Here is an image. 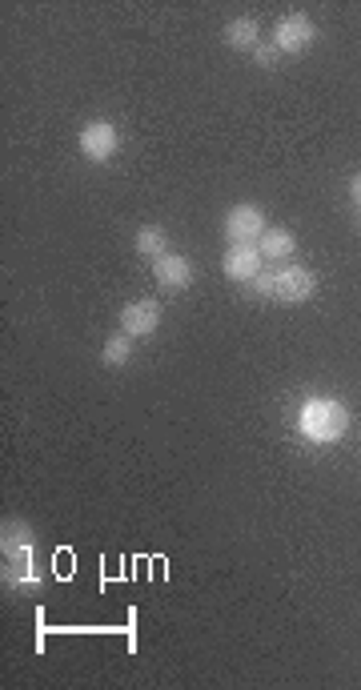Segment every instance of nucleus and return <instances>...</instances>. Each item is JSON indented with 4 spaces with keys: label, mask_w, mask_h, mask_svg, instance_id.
I'll return each instance as SVG.
<instances>
[{
    "label": "nucleus",
    "mask_w": 361,
    "mask_h": 690,
    "mask_svg": "<svg viewBox=\"0 0 361 690\" xmlns=\"http://www.w3.org/2000/svg\"><path fill=\"white\" fill-rule=\"evenodd\" d=\"M5 566H9L5 578L17 590H37L41 586V574H37V562H33V538H29L25 522L5 526Z\"/></svg>",
    "instance_id": "1"
},
{
    "label": "nucleus",
    "mask_w": 361,
    "mask_h": 690,
    "mask_svg": "<svg viewBox=\"0 0 361 690\" xmlns=\"http://www.w3.org/2000/svg\"><path fill=\"white\" fill-rule=\"evenodd\" d=\"M297 426H301V434H305L309 442H337V438L345 434V426H349V414H345L341 402L313 398V402H305Z\"/></svg>",
    "instance_id": "2"
},
{
    "label": "nucleus",
    "mask_w": 361,
    "mask_h": 690,
    "mask_svg": "<svg viewBox=\"0 0 361 690\" xmlns=\"http://www.w3.org/2000/svg\"><path fill=\"white\" fill-rule=\"evenodd\" d=\"M265 233V213L257 205H233L225 217V237L229 245H257Z\"/></svg>",
    "instance_id": "3"
},
{
    "label": "nucleus",
    "mask_w": 361,
    "mask_h": 690,
    "mask_svg": "<svg viewBox=\"0 0 361 690\" xmlns=\"http://www.w3.org/2000/svg\"><path fill=\"white\" fill-rule=\"evenodd\" d=\"M313 289H317V277H313L309 269H301V265H285V269L273 273V297L285 301V305L309 301Z\"/></svg>",
    "instance_id": "4"
},
{
    "label": "nucleus",
    "mask_w": 361,
    "mask_h": 690,
    "mask_svg": "<svg viewBox=\"0 0 361 690\" xmlns=\"http://www.w3.org/2000/svg\"><path fill=\"white\" fill-rule=\"evenodd\" d=\"M313 41V21L305 13H289L273 25V49L277 53H301Z\"/></svg>",
    "instance_id": "5"
},
{
    "label": "nucleus",
    "mask_w": 361,
    "mask_h": 690,
    "mask_svg": "<svg viewBox=\"0 0 361 690\" xmlns=\"http://www.w3.org/2000/svg\"><path fill=\"white\" fill-rule=\"evenodd\" d=\"M117 145H121V137H117V129H113L109 121H93V125L81 129V153H85L93 165L109 161V157L117 153Z\"/></svg>",
    "instance_id": "6"
},
{
    "label": "nucleus",
    "mask_w": 361,
    "mask_h": 690,
    "mask_svg": "<svg viewBox=\"0 0 361 690\" xmlns=\"http://www.w3.org/2000/svg\"><path fill=\"white\" fill-rule=\"evenodd\" d=\"M157 325H161V301H153V297L133 301V305L121 309V333H129L133 341L137 337H149Z\"/></svg>",
    "instance_id": "7"
},
{
    "label": "nucleus",
    "mask_w": 361,
    "mask_h": 690,
    "mask_svg": "<svg viewBox=\"0 0 361 690\" xmlns=\"http://www.w3.org/2000/svg\"><path fill=\"white\" fill-rule=\"evenodd\" d=\"M261 265H265V257L257 253V245H229L225 249V261H221V269H225L229 281H253L261 273Z\"/></svg>",
    "instance_id": "8"
},
{
    "label": "nucleus",
    "mask_w": 361,
    "mask_h": 690,
    "mask_svg": "<svg viewBox=\"0 0 361 690\" xmlns=\"http://www.w3.org/2000/svg\"><path fill=\"white\" fill-rule=\"evenodd\" d=\"M153 277L165 285V289H185L193 281V261L181 257V253H165L153 261Z\"/></svg>",
    "instance_id": "9"
},
{
    "label": "nucleus",
    "mask_w": 361,
    "mask_h": 690,
    "mask_svg": "<svg viewBox=\"0 0 361 690\" xmlns=\"http://www.w3.org/2000/svg\"><path fill=\"white\" fill-rule=\"evenodd\" d=\"M225 45H229V49H241V53H257V49H261V25L249 21V17L233 21V25L225 29Z\"/></svg>",
    "instance_id": "10"
},
{
    "label": "nucleus",
    "mask_w": 361,
    "mask_h": 690,
    "mask_svg": "<svg viewBox=\"0 0 361 690\" xmlns=\"http://www.w3.org/2000/svg\"><path fill=\"white\" fill-rule=\"evenodd\" d=\"M293 249H297V241H293L289 229H265L261 241H257V253H261L265 261H281V257H289Z\"/></svg>",
    "instance_id": "11"
},
{
    "label": "nucleus",
    "mask_w": 361,
    "mask_h": 690,
    "mask_svg": "<svg viewBox=\"0 0 361 690\" xmlns=\"http://www.w3.org/2000/svg\"><path fill=\"white\" fill-rule=\"evenodd\" d=\"M137 253L141 257H165L169 253V233L161 229V225H145V229H137Z\"/></svg>",
    "instance_id": "12"
},
{
    "label": "nucleus",
    "mask_w": 361,
    "mask_h": 690,
    "mask_svg": "<svg viewBox=\"0 0 361 690\" xmlns=\"http://www.w3.org/2000/svg\"><path fill=\"white\" fill-rule=\"evenodd\" d=\"M133 350H137L133 337H129V333H117V337H109V341H105L101 362H105V366H125V362L133 358Z\"/></svg>",
    "instance_id": "13"
},
{
    "label": "nucleus",
    "mask_w": 361,
    "mask_h": 690,
    "mask_svg": "<svg viewBox=\"0 0 361 690\" xmlns=\"http://www.w3.org/2000/svg\"><path fill=\"white\" fill-rule=\"evenodd\" d=\"M253 289L265 293V297H273V273H257V277H253Z\"/></svg>",
    "instance_id": "14"
},
{
    "label": "nucleus",
    "mask_w": 361,
    "mask_h": 690,
    "mask_svg": "<svg viewBox=\"0 0 361 690\" xmlns=\"http://www.w3.org/2000/svg\"><path fill=\"white\" fill-rule=\"evenodd\" d=\"M277 61V49H257V65H273Z\"/></svg>",
    "instance_id": "15"
},
{
    "label": "nucleus",
    "mask_w": 361,
    "mask_h": 690,
    "mask_svg": "<svg viewBox=\"0 0 361 690\" xmlns=\"http://www.w3.org/2000/svg\"><path fill=\"white\" fill-rule=\"evenodd\" d=\"M353 201H357V205H361V177H357V181H353Z\"/></svg>",
    "instance_id": "16"
}]
</instances>
